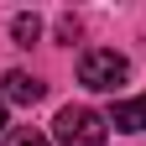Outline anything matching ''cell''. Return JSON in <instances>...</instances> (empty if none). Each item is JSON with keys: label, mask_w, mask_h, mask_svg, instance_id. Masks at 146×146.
I'll use <instances>...</instances> for the list:
<instances>
[{"label": "cell", "mask_w": 146, "mask_h": 146, "mask_svg": "<svg viewBox=\"0 0 146 146\" xmlns=\"http://www.w3.org/2000/svg\"><path fill=\"white\" fill-rule=\"evenodd\" d=\"M0 84H5V89H0V99H11V104H36V99L47 94V89H42V78H31L26 68H11Z\"/></svg>", "instance_id": "cell-3"}, {"label": "cell", "mask_w": 146, "mask_h": 146, "mask_svg": "<svg viewBox=\"0 0 146 146\" xmlns=\"http://www.w3.org/2000/svg\"><path fill=\"white\" fill-rule=\"evenodd\" d=\"M104 120L115 125V131H146V94H141V99H125V104H115Z\"/></svg>", "instance_id": "cell-4"}, {"label": "cell", "mask_w": 146, "mask_h": 146, "mask_svg": "<svg viewBox=\"0 0 146 146\" xmlns=\"http://www.w3.org/2000/svg\"><path fill=\"white\" fill-rule=\"evenodd\" d=\"M11 36H16L21 47H31L36 36H42V21H36V16H16V21H11Z\"/></svg>", "instance_id": "cell-5"}, {"label": "cell", "mask_w": 146, "mask_h": 146, "mask_svg": "<svg viewBox=\"0 0 146 146\" xmlns=\"http://www.w3.org/2000/svg\"><path fill=\"white\" fill-rule=\"evenodd\" d=\"M52 136H58V146H104L110 120L99 110H89V104H68V110H58V120H52Z\"/></svg>", "instance_id": "cell-1"}, {"label": "cell", "mask_w": 146, "mask_h": 146, "mask_svg": "<svg viewBox=\"0 0 146 146\" xmlns=\"http://www.w3.org/2000/svg\"><path fill=\"white\" fill-rule=\"evenodd\" d=\"M125 78H131V63H125L115 47H94V52L78 58V84L94 89V94H115Z\"/></svg>", "instance_id": "cell-2"}, {"label": "cell", "mask_w": 146, "mask_h": 146, "mask_svg": "<svg viewBox=\"0 0 146 146\" xmlns=\"http://www.w3.org/2000/svg\"><path fill=\"white\" fill-rule=\"evenodd\" d=\"M0 131H5V99H0Z\"/></svg>", "instance_id": "cell-7"}, {"label": "cell", "mask_w": 146, "mask_h": 146, "mask_svg": "<svg viewBox=\"0 0 146 146\" xmlns=\"http://www.w3.org/2000/svg\"><path fill=\"white\" fill-rule=\"evenodd\" d=\"M5 146H52V141H47L42 131H11V136H5Z\"/></svg>", "instance_id": "cell-6"}]
</instances>
